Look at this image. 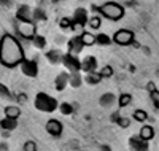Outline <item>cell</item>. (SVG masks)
I'll return each instance as SVG.
<instances>
[{"instance_id":"obj_1","label":"cell","mask_w":159,"mask_h":151,"mask_svg":"<svg viewBox=\"0 0 159 151\" xmlns=\"http://www.w3.org/2000/svg\"><path fill=\"white\" fill-rule=\"evenodd\" d=\"M22 59L24 51L21 43L13 35L5 34L0 40V64L7 68H15L21 64Z\"/></svg>"},{"instance_id":"obj_2","label":"cell","mask_w":159,"mask_h":151,"mask_svg":"<svg viewBox=\"0 0 159 151\" xmlns=\"http://www.w3.org/2000/svg\"><path fill=\"white\" fill-rule=\"evenodd\" d=\"M35 108L40 110V112H45V113H52L54 110L57 108V100L54 97H51L49 94L46 92H38L35 95V102H34Z\"/></svg>"},{"instance_id":"obj_3","label":"cell","mask_w":159,"mask_h":151,"mask_svg":"<svg viewBox=\"0 0 159 151\" xmlns=\"http://www.w3.org/2000/svg\"><path fill=\"white\" fill-rule=\"evenodd\" d=\"M97 10H99V13H102L103 18H107L110 21H118L124 16V8L115 2H107V3L100 5Z\"/></svg>"},{"instance_id":"obj_4","label":"cell","mask_w":159,"mask_h":151,"mask_svg":"<svg viewBox=\"0 0 159 151\" xmlns=\"http://www.w3.org/2000/svg\"><path fill=\"white\" fill-rule=\"evenodd\" d=\"M16 32H18L19 37H22L25 40H32V37L37 32L35 22L34 21H18L16 19Z\"/></svg>"},{"instance_id":"obj_5","label":"cell","mask_w":159,"mask_h":151,"mask_svg":"<svg viewBox=\"0 0 159 151\" xmlns=\"http://www.w3.org/2000/svg\"><path fill=\"white\" fill-rule=\"evenodd\" d=\"M134 32H130L127 29H119L118 32H115L113 38H111V42L118 43V45H121V46H129L134 43Z\"/></svg>"},{"instance_id":"obj_6","label":"cell","mask_w":159,"mask_h":151,"mask_svg":"<svg viewBox=\"0 0 159 151\" xmlns=\"http://www.w3.org/2000/svg\"><path fill=\"white\" fill-rule=\"evenodd\" d=\"M21 70L25 76H29V78H35L38 75V64L37 61L34 59H22L21 61Z\"/></svg>"},{"instance_id":"obj_7","label":"cell","mask_w":159,"mask_h":151,"mask_svg":"<svg viewBox=\"0 0 159 151\" xmlns=\"http://www.w3.org/2000/svg\"><path fill=\"white\" fill-rule=\"evenodd\" d=\"M61 62L69 68L70 72H80V59L76 57V54H62L61 57Z\"/></svg>"},{"instance_id":"obj_8","label":"cell","mask_w":159,"mask_h":151,"mask_svg":"<svg viewBox=\"0 0 159 151\" xmlns=\"http://www.w3.org/2000/svg\"><path fill=\"white\" fill-rule=\"evenodd\" d=\"M88 11L84 8H76L75 13H73V29L75 27H84L86 22H88Z\"/></svg>"},{"instance_id":"obj_9","label":"cell","mask_w":159,"mask_h":151,"mask_svg":"<svg viewBox=\"0 0 159 151\" xmlns=\"http://www.w3.org/2000/svg\"><path fill=\"white\" fill-rule=\"evenodd\" d=\"M62 130H64V126L59 119H49L46 122V132L52 137H61L62 135Z\"/></svg>"},{"instance_id":"obj_10","label":"cell","mask_w":159,"mask_h":151,"mask_svg":"<svg viewBox=\"0 0 159 151\" xmlns=\"http://www.w3.org/2000/svg\"><path fill=\"white\" fill-rule=\"evenodd\" d=\"M97 68V59L94 56H88L83 61H80V70L84 72H94Z\"/></svg>"},{"instance_id":"obj_11","label":"cell","mask_w":159,"mask_h":151,"mask_svg":"<svg viewBox=\"0 0 159 151\" xmlns=\"http://www.w3.org/2000/svg\"><path fill=\"white\" fill-rule=\"evenodd\" d=\"M83 48H84V45H83V42H81V38L80 37H73V38H70V42H69V53L70 54H78L83 51Z\"/></svg>"},{"instance_id":"obj_12","label":"cell","mask_w":159,"mask_h":151,"mask_svg":"<svg viewBox=\"0 0 159 151\" xmlns=\"http://www.w3.org/2000/svg\"><path fill=\"white\" fill-rule=\"evenodd\" d=\"M16 19H18V21H34L32 10H30L27 5L19 7V8H18V13H16Z\"/></svg>"},{"instance_id":"obj_13","label":"cell","mask_w":159,"mask_h":151,"mask_svg":"<svg viewBox=\"0 0 159 151\" xmlns=\"http://www.w3.org/2000/svg\"><path fill=\"white\" fill-rule=\"evenodd\" d=\"M129 145L132 146L134 151H148V142L140 139V137H132Z\"/></svg>"},{"instance_id":"obj_14","label":"cell","mask_w":159,"mask_h":151,"mask_svg":"<svg viewBox=\"0 0 159 151\" xmlns=\"http://www.w3.org/2000/svg\"><path fill=\"white\" fill-rule=\"evenodd\" d=\"M18 127V119H13V118H3L0 121V129L2 130H15Z\"/></svg>"},{"instance_id":"obj_15","label":"cell","mask_w":159,"mask_h":151,"mask_svg":"<svg viewBox=\"0 0 159 151\" xmlns=\"http://www.w3.org/2000/svg\"><path fill=\"white\" fill-rule=\"evenodd\" d=\"M67 85H69V73H59L56 76V81H54L56 91H64Z\"/></svg>"},{"instance_id":"obj_16","label":"cell","mask_w":159,"mask_h":151,"mask_svg":"<svg viewBox=\"0 0 159 151\" xmlns=\"http://www.w3.org/2000/svg\"><path fill=\"white\" fill-rule=\"evenodd\" d=\"M99 102H100V105H102V107L108 108V107H111V105L116 102V95H115V94H111V92L102 94V97L99 99Z\"/></svg>"},{"instance_id":"obj_17","label":"cell","mask_w":159,"mask_h":151,"mask_svg":"<svg viewBox=\"0 0 159 151\" xmlns=\"http://www.w3.org/2000/svg\"><path fill=\"white\" fill-rule=\"evenodd\" d=\"M21 115V108L18 105H8L5 108V116L7 118H13V119H18Z\"/></svg>"},{"instance_id":"obj_18","label":"cell","mask_w":159,"mask_h":151,"mask_svg":"<svg viewBox=\"0 0 159 151\" xmlns=\"http://www.w3.org/2000/svg\"><path fill=\"white\" fill-rule=\"evenodd\" d=\"M102 76L99 75V72H86V76H84V81L88 85H99L100 83Z\"/></svg>"},{"instance_id":"obj_19","label":"cell","mask_w":159,"mask_h":151,"mask_svg":"<svg viewBox=\"0 0 159 151\" xmlns=\"http://www.w3.org/2000/svg\"><path fill=\"white\" fill-rule=\"evenodd\" d=\"M140 139H143V140H151L153 139V137H154V129H153V126H143L142 129H140Z\"/></svg>"},{"instance_id":"obj_20","label":"cell","mask_w":159,"mask_h":151,"mask_svg":"<svg viewBox=\"0 0 159 151\" xmlns=\"http://www.w3.org/2000/svg\"><path fill=\"white\" fill-rule=\"evenodd\" d=\"M116 102H118L119 108H124V107L132 103V95L130 94H121L119 97H116Z\"/></svg>"},{"instance_id":"obj_21","label":"cell","mask_w":159,"mask_h":151,"mask_svg":"<svg viewBox=\"0 0 159 151\" xmlns=\"http://www.w3.org/2000/svg\"><path fill=\"white\" fill-rule=\"evenodd\" d=\"M80 38H81V42H83L84 46H92V45L96 43V35H92L89 32H83Z\"/></svg>"},{"instance_id":"obj_22","label":"cell","mask_w":159,"mask_h":151,"mask_svg":"<svg viewBox=\"0 0 159 151\" xmlns=\"http://www.w3.org/2000/svg\"><path fill=\"white\" fill-rule=\"evenodd\" d=\"M57 108L61 110V113L65 115V116H70L73 113V110H75V107L72 103H69V102H62L61 105H57Z\"/></svg>"},{"instance_id":"obj_23","label":"cell","mask_w":159,"mask_h":151,"mask_svg":"<svg viewBox=\"0 0 159 151\" xmlns=\"http://www.w3.org/2000/svg\"><path fill=\"white\" fill-rule=\"evenodd\" d=\"M32 42H34V46L35 48H38V49H43L45 46H46V38L43 37V35H34L32 37Z\"/></svg>"},{"instance_id":"obj_24","label":"cell","mask_w":159,"mask_h":151,"mask_svg":"<svg viewBox=\"0 0 159 151\" xmlns=\"http://www.w3.org/2000/svg\"><path fill=\"white\" fill-rule=\"evenodd\" d=\"M69 83L73 86V88H78L81 85V75L78 72H72V75H69Z\"/></svg>"},{"instance_id":"obj_25","label":"cell","mask_w":159,"mask_h":151,"mask_svg":"<svg viewBox=\"0 0 159 151\" xmlns=\"http://www.w3.org/2000/svg\"><path fill=\"white\" fill-rule=\"evenodd\" d=\"M134 119L139 122H145L147 119H150V115L145 112V110H135L134 112Z\"/></svg>"},{"instance_id":"obj_26","label":"cell","mask_w":159,"mask_h":151,"mask_svg":"<svg viewBox=\"0 0 159 151\" xmlns=\"http://www.w3.org/2000/svg\"><path fill=\"white\" fill-rule=\"evenodd\" d=\"M96 43L107 46V45H110V43H111V38H110L107 34H99V35L96 37Z\"/></svg>"},{"instance_id":"obj_27","label":"cell","mask_w":159,"mask_h":151,"mask_svg":"<svg viewBox=\"0 0 159 151\" xmlns=\"http://www.w3.org/2000/svg\"><path fill=\"white\" fill-rule=\"evenodd\" d=\"M46 57H48L52 64H59V62H61V57H62V54H61L59 51L54 49V51H49V53L46 54Z\"/></svg>"},{"instance_id":"obj_28","label":"cell","mask_w":159,"mask_h":151,"mask_svg":"<svg viewBox=\"0 0 159 151\" xmlns=\"http://www.w3.org/2000/svg\"><path fill=\"white\" fill-rule=\"evenodd\" d=\"M99 75L102 78H110V76H113V68L110 65H103L100 70H99Z\"/></svg>"},{"instance_id":"obj_29","label":"cell","mask_w":159,"mask_h":151,"mask_svg":"<svg viewBox=\"0 0 159 151\" xmlns=\"http://www.w3.org/2000/svg\"><path fill=\"white\" fill-rule=\"evenodd\" d=\"M86 24H89V27L91 29H99L100 27V24H102V21H100V18L99 16H94V18H91V19H88V22Z\"/></svg>"},{"instance_id":"obj_30","label":"cell","mask_w":159,"mask_h":151,"mask_svg":"<svg viewBox=\"0 0 159 151\" xmlns=\"http://www.w3.org/2000/svg\"><path fill=\"white\" fill-rule=\"evenodd\" d=\"M0 97H5V99H11V97H13L11 91H10L5 85H2V83H0Z\"/></svg>"},{"instance_id":"obj_31","label":"cell","mask_w":159,"mask_h":151,"mask_svg":"<svg viewBox=\"0 0 159 151\" xmlns=\"http://www.w3.org/2000/svg\"><path fill=\"white\" fill-rule=\"evenodd\" d=\"M59 25H61V29H70V27H73V22H72V19H69V18H62L61 19V22H59Z\"/></svg>"},{"instance_id":"obj_32","label":"cell","mask_w":159,"mask_h":151,"mask_svg":"<svg viewBox=\"0 0 159 151\" xmlns=\"http://www.w3.org/2000/svg\"><path fill=\"white\" fill-rule=\"evenodd\" d=\"M24 151H38V148H37V143H35L34 140L25 142V143H24Z\"/></svg>"},{"instance_id":"obj_33","label":"cell","mask_w":159,"mask_h":151,"mask_svg":"<svg viewBox=\"0 0 159 151\" xmlns=\"http://www.w3.org/2000/svg\"><path fill=\"white\" fill-rule=\"evenodd\" d=\"M116 122H118L121 127H129V124H130L129 118H123V116H116Z\"/></svg>"},{"instance_id":"obj_34","label":"cell","mask_w":159,"mask_h":151,"mask_svg":"<svg viewBox=\"0 0 159 151\" xmlns=\"http://www.w3.org/2000/svg\"><path fill=\"white\" fill-rule=\"evenodd\" d=\"M151 100L154 102V107L157 108V105H159V92H157V89L151 91Z\"/></svg>"},{"instance_id":"obj_35","label":"cell","mask_w":159,"mask_h":151,"mask_svg":"<svg viewBox=\"0 0 159 151\" xmlns=\"http://www.w3.org/2000/svg\"><path fill=\"white\" fill-rule=\"evenodd\" d=\"M32 16H34V19H45V15H43L42 10H35L32 13Z\"/></svg>"},{"instance_id":"obj_36","label":"cell","mask_w":159,"mask_h":151,"mask_svg":"<svg viewBox=\"0 0 159 151\" xmlns=\"http://www.w3.org/2000/svg\"><path fill=\"white\" fill-rule=\"evenodd\" d=\"M154 89H156V85H154V83H148V91L151 92V91H154Z\"/></svg>"},{"instance_id":"obj_37","label":"cell","mask_w":159,"mask_h":151,"mask_svg":"<svg viewBox=\"0 0 159 151\" xmlns=\"http://www.w3.org/2000/svg\"><path fill=\"white\" fill-rule=\"evenodd\" d=\"M19 100H21V102H24V100H27V95H24V94H21V95H19Z\"/></svg>"},{"instance_id":"obj_38","label":"cell","mask_w":159,"mask_h":151,"mask_svg":"<svg viewBox=\"0 0 159 151\" xmlns=\"http://www.w3.org/2000/svg\"><path fill=\"white\" fill-rule=\"evenodd\" d=\"M10 0H0V5H8Z\"/></svg>"},{"instance_id":"obj_39","label":"cell","mask_w":159,"mask_h":151,"mask_svg":"<svg viewBox=\"0 0 159 151\" xmlns=\"http://www.w3.org/2000/svg\"><path fill=\"white\" fill-rule=\"evenodd\" d=\"M52 2H57V0H52Z\"/></svg>"}]
</instances>
